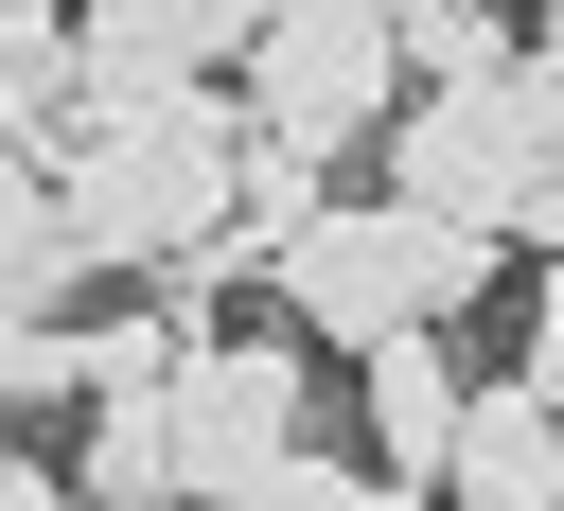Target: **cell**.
Segmentation results:
<instances>
[{"label":"cell","mask_w":564,"mask_h":511,"mask_svg":"<svg viewBox=\"0 0 564 511\" xmlns=\"http://www.w3.org/2000/svg\"><path fill=\"white\" fill-rule=\"evenodd\" d=\"M247 106L229 88H141V106H88L53 141V194H70V247L88 264H194L247 229Z\"/></svg>","instance_id":"obj_1"},{"label":"cell","mask_w":564,"mask_h":511,"mask_svg":"<svg viewBox=\"0 0 564 511\" xmlns=\"http://www.w3.org/2000/svg\"><path fill=\"white\" fill-rule=\"evenodd\" d=\"M494 264H511V229H458V211H423V194H335L317 229H282V247H264L282 317H300V335H335V352L423 335V317H476V300H494Z\"/></svg>","instance_id":"obj_2"},{"label":"cell","mask_w":564,"mask_h":511,"mask_svg":"<svg viewBox=\"0 0 564 511\" xmlns=\"http://www.w3.org/2000/svg\"><path fill=\"white\" fill-rule=\"evenodd\" d=\"M159 405H176V511H282L300 458H317V352H300V335L212 317Z\"/></svg>","instance_id":"obj_3"},{"label":"cell","mask_w":564,"mask_h":511,"mask_svg":"<svg viewBox=\"0 0 564 511\" xmlns=\"http://www.w3.org/2000/svg\"><path fill=\"white\" fill-rule=\"evenodd\" d=\"M388 88H405V0H264V35H247V123H282V141H370L388 123Z\"/></svg>","instance_id":"obj_4"},{"label":"cell","mask_w":564,"mask_h":511,"mask_svg":"<svg viewBox=\"0 0 564 511\" xmlns=\"http://www.w3.org/2000/svg\"><path fill=\"white\" fill-rule=\"evenodd\" d=\"M529 106H546V70L423 88V106L388 123V194H423V211H458V229H511V194H529Z\"/></svg>","instance_id":"obj_5"},{"label":"cell","mask_w":564,"mask_h":511,"mask_svg":"<svg viewBox=\"0 0 564 511\" xmlns=\"http://www.w3.org/2000/svg\"><path fill=\"white\" fill-rule=\"evenodd\" d=\"M247 35H264V0H88L70 18V70H88V106H141V88L247 70Z\"/></svg>","instance_id":"obj_6"},{"label":"cell","mask_w":564,"mask_h":511,"mask_svg":"<svg viewBox=\"0 0 564 511\" xmlns=\"http://www.w3.org/2000/svg\"><path fill=\"white\" fill-rule=\"evenodd\" d=\"M441 511H564V405L511 370V388H476V423H458V458H441Z\"/></svg>","instance_id":"obj_7"},{"label":"cell","mask_w":564,"mask_h":511,"mask_svg":"<svg viewBox=\"0 0 564 511\" xmlns=\"http://www.w3.org/2000/svg\"><path fill=\"white\" fill-rule=\"evenodd\" d=\"M352 370H370V458H388V476H441V458H458V423H476V388H458L441 317H423V335H370Z\"/></svg>","instance_id":"obj_8"},{"label":"cell","mask_w":564,"mask_h":511,"mask_svg":"<svg viewBox=\"0 0 564 511\" xmlns=\"http://www.w3.org/2000/svg\"><path fill=\"white\" fill-rule=\"evenodd\" d=\"M70 476H88V511H176V405L159 388H106L88 441H70Z\"/></svg>","instance_id":"obj_9"},{"label":"cell","mask_w":564,"mask_h":511,"mask_svg":"<svg viewBox=\"0 0 564 511\" xmlns=\"http://www.w3.org/2000/svg\"><path fill=\"white\" fill-rule=\"evenodd\" d=\"M70 282H88L70 194H53V159H18V141H0V300H70Z\"/></svg>","instance_id":"obj_10"},{"label":"cell","mask_w":564,"mask_h":511,"mask_svg":"<svg viewBox=\"0 0 564 511\" xmlns=\"http://www.w3.org/2000/svg\"><path fill=\"white\" fill-rule=\"evenodd\" d=\"M35 405H88V317L0 300V423H35Z\"/></svg>","instance_id":"obj_11"},{"label":"cell","mask_w":564,"mask_h":511,"mask_svg":"<svg viewBox=\"0 0 564 511\" xmlns=\"http://www.w3.org/2000/svg\"><path fill=\"white\" fill-rule=\"evenodd\" d=\"M405 70L423 88H476V70H529V35L494 0H405Z\"/></svg>","instance_id":"obj_12"},{"label":"cell","mask_w":564,"mask_h":511,"mask_svg":"<svg viewBox=\"0 0 564 511\" xmlns=\"http://www.w3.org/2000/svg\"><path fill=\"white\" fill-rule=\"evenodd\" d=\"M546 70V53H529ZM511 247H546L564 264V70H546V106H529V194H511Z\"/></svg>","instance_id":"obj_13"},{"label":"cell","mask_w":564,"mask_h":511,"mask_svg":"<svg viewBox=\"0 0 564 511\" xmlns=\"http://www.w3.org/2000/svg\"><path fill=\"white\" fill-rule=\"evenodd\" d=\"M282 511H441V476H388V458H300Z\"/></svg>","instance_id":"obj_14"},{"label":"cell","mask_w":564,"mask_h":511,"mask_svg":"<svg viewBox=\"0 0 564 511\" xmlns=\"http://www.w3.org/2000/svg\"><path fill=\"white\" fill-rule=\"evenodd\" d=\"M511 370H529V388L564 405V264H546V300H529V352H511Z\"/></svg>","instance_id":"obj_15"},{"label":"cell","mask_w":564,"mask_h":511,"mask_svg":"<svg viewBox=\"0 0 564 511\" xmlns=\"http://www.w3.org/2000/svg\"><path fill=\"white\" fill-rule=\"evenodd\" d=\"M0 511H88V476H53V458H0Z\"/></svg>","instance_id":"obj_16"},{"label":"cell","mask_w":564,"mask_h":511,"mask_svg":"<svg viewBox=\"0 0 564 511\" xmlns=\"http://www.w3.org/2000/svg\"><path fill=\"white\" fill-rule=\"evenodd\" d=\"M88 0H0V53H35V35H70Z\"/></svg>","instance_id":"obj_17"},{"label":"cell","mask_w":564,"mask_h":511,"mask_svg":"<svg viewBox=\"0 0 564 511\" xmlns=\"http://www.w3.org/2000/svg\"><path fill=\"white\" fill-rule=\"evenodd\" d=\"M529 53H546V70H564V0H546V18H529Z\"/></svg>","instance_id":"obj_18"}]
</instances>
